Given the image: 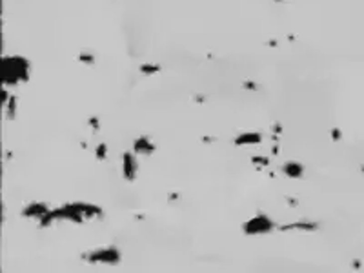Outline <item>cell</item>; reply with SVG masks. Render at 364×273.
I'll return each instance as SVG.
<instances>
[{
  "mask_svg": "<svg viewBox=\"0 0 364 273\" xmlns=\"http://www.w3.org/2000/svg\"><path fill=\"white\" fill-rule=\"evenodd\" d=\"M102 211L93 204H82V202H77V204H66L58 210H49L46 215L40 219V224L42 226H48L55 221H73V222H84L90 221V219H95V217L101 215Z\"/></svg>",
  "mask_w": 364,
  "mask_h": 273,
  "instance_id": "cell-1",
  "label": "cell"
},
{
  "mask_svg": "<svg viewBox=\"0 0 364 273\" xmlns=\"http://www.w3.org/2000/svg\"><path fill=\"white\" fill-rule=\"evenodd\" d=\"M29 79V62L24 57H5L2 60V84L16 86Z\"/></svg>",
  "mask_w": 364,
  "mask_h": 273,
  "instance_id": "cell-2",
  "label": "cell"
},
{
  "mask_svg": "<svg viewBox=\"0 0 364 273\" xmlns=\"http://www.w3.org/2000/svg\"><path fill=\"white\" fill-rule=\"evenodd\" d=\"M275 228H277V224L268 215H257L253 219H249L243 226V230L246 235H264V233L273 231Z\"/></svg>",
  "mask_w": 364,
  "mask_h": 273,
  "instance_id": "cell-3",
  "label": "cell"
},
{
  "mask_svg": "<svg viewBox=\"0 0 364 273\" xmlns=\"http://www.w3.org/2000/svg\"><path fill=\"white\" fill-rule=\"evenodd\" d=\"M86 259L93 264H119L121 261V253L117 248H99L95 252H91L86 255Z\"/></svg>",
  "mask_w": 364,
  "mask_h": 273,
  "instance_id": "cell-4",
  "label": "cell"
},
{
  "mask_svg": "<svg viewBox=\"0 0 364 273\" xmlns=\"http://www.w3.org/2000/svg\"><path fill=\"white\" fill-rule=\"evenodd\" d=\"M137 169H138V162L137 157L131 155L129 151H126L122 155V173L126 177V180H133L137 177Z\"/></svg>",
  "mask_w": 364,
  "mask_h": 273,
  "instance_id": "cell-5",
  "label": "cell"
},
{
  "mask_svg": "<svg viewBox=\"0 0 364 273\" xmlns=\"http://www.w3.org/2000/svg\"><path fill=\"white\" fill-rule=\"evenodd\" d=\"M133 151L137 153V155H151L155 151V144L149 140L148 136H138L137 140L133 142Z\"/></svg>",
  "mask_w": 364,
  "mask_h": 273,
  "instance_id": "cell-6",
  "label": "cell"
},
{
  "mask_svg": "<svg viewBox=\"0 0 364 273\" xmlns=\"http://www.w3.org/2000/svg\"><path fill=\"white\" fill-rule=\"evenodd\" d=\"M262 140V136L255 132H244L235 138V144L237 146H257L259 142Z\"/></svg>",
  "mask_w": 364,
  "mask_h": 273,
  "instance_id": "cell-7",
  "label": "cell"
},
{
  "mask_svg": "<svg viewBox=\"0 0 364 273\" xmlns=\"http://www.w3.org/2000/svg\"><path fill=\"white\" fill-rule=\"evenodd\" d=\"M49 211V208L46 204H29L26 208V210L22 211V215L24 217H29V219H38V221H40V219H42L44 215H46V213H48Z\"/></svg>",
  "mask_w": 364,
  "mask_h": 273,
  "instance_id": "cell-8",
  "label": "cell"
},
{
  "mask_svg": "<svg viewBox=\"0 0 364 273\" xmlns=\"http://www.w3.org/2000/svg\"><path fill=\"white\" fill-rule=\"evenodd\" d=\"M282 173L286 177H290V179H301L302 173H304V168L299 162H288L282 166Z\"/></svg>",
  "mask_w": 364,
  "mask_h": 273,
  "instance_id": "cell-9",
  "label": "cell"
},
{
  "mask_svg": "<svg viewBox=\"0 0 364 273\" xmlns=\"http://www.w3.org/2000/svg\"><path fill=\"white\" fill-rule=\"evenodd\" d=\"M317 228H319V224H315V222H293V224H288V226H282L280 230L282 231H291V230H301V231H315Z\"/></svg>",
  "mask_w": 364,
  "mask_h": 273,
  "instance_id": "cell-10",
  "label": "cell"
},
{
  "mask_svg": "<svg viewBox=\"0 0 364 273\" xmlns=\"http://www.w3.org/2000/svg\"><path fill=\"white\" fill-rule=\"evenodd\" d=\"M106 155H108V147H106V144H101V146H97V157H99V158H106Z\"/></svg>",
  "mask_w": 364,
  "mask_h": 273,
  "instance_id": "cell-11",
  "label": "cell"
},
{
  "mask_svg": "<svg viewBox=\"0 0 364 273\" xmlns=\"http://www.w3.org/2000/svg\"><path fill=\"white\" fill-rule=\"evenodd\" d=\"M253 164L255 166H268L269 160L268 157H253Z\"/></svg>",
  "mask_w": 364,
  "mask_h": 273,
  "instance_id": "cell-12",
  "label": "cell"
},
{
  "mask_svg": "<svg viewBox=\"0 0 364 273\" xmlns=\"http://www.w3.org/2000/svg\"><path fill=\"white\" fill-rule=\"evenodd\" d=\"M142 71H158V66H142Z\"/></svg>",
  "mask_w": 364,
  "mask_h": 273,
  "instance_id": "cell-13",
  "label": "cell"
},
{
  "mask_svg": "<svg viewBox=\"0 0 364 273\" xmlns=\"http://www.w3.org/2000/svg\"><path fill=\"white\" fill-rule=\"evenodd\" d=\"M82 62H90V64H93V57H91V55H82Z\"/></svg>",
  "mask_w": 364,
  "mask_h": 273,
  "instance_id": "cell-14",
  "label": "cell"
}]
</instances>
